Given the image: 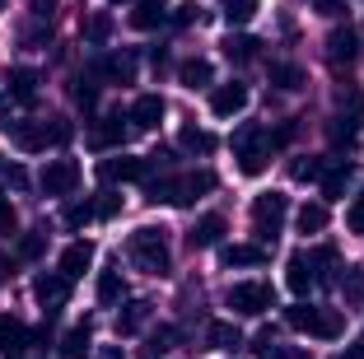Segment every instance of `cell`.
Returning <instances> with one entry per match:
<instances>
[{
  "instance_id": "cell-1",
  "label": "cell",
  "mask_w": 364,
  "mask_h": 359,
  "mask_svg": "<svg viewBox=\"0 0 364 359\" xmlns=\"http://www.w3.org/2000/svg\"><path fill=\"white\" fill-rule=\"evenodd\" d=\"M127 257L140 266V271H150V275H168V266H173V252H168V229H154V224L136 229V233L127 238Z\"/></svg>"
},
{
  "instance_id": "cell-2",
  "label": "cell",
  "mask_w": 364,
  "mask_h": 359,
  "mask_svg": "<svg viewBox=\"0 0 364 359\" xmlns=\"http://www.w3.org/2000/svg\"><path fill=\"white\" fill-rule=\"evenodd\" d=\"M215 191V173H182V178H145V196L150 201H168V205H192L196 196Z\"/></svg>"
},
{
  "instance_id": "cell-3",
  "label": "cell",
  "mask_w": 364,
  "mask_h": 359,
  "mask_svg": "<svg viewBox=\"0 0 364 359\" xmlns=\"http://www.w3.org/2000/svg\"><path fill=\"white\" fill-rule=\"evenodd\" d=\"M285 322L294 331H304V336H318V341H341V331H346V317L336 308H313V304L285 308Z\"/></svg>"
},
{
  "instance_id": "cell-4",
  "label": "cell",
  "mask_w": 364,
  "mask_h": 359,
  "mask_svg": "<svg viewBox=\"0 0 364 359\" xmlns=\"http://www.w3.org/2000/svg\"><path fill=\"white\" fill-rule=\"evenodd\" d=\"M360 131H364V94L360 89H341V107H336L327 136H332L336 149H355L360 145Z\"/></svg>"
},
{
  "instance_id": "cell-5",
  "label": "cell",
  "mask_w": 364,
  "mask_h": 359,
  "mask_svg": "<svg viewBox=\"0 0 364 359\" xmlns=\"http://www.w3.org/2000/svg\"><path fill=\"white\" fill-rule=\"evenodd\" d=\"M225 304L234 308L238 317H262L267 308H276V289H271L267 280H238V285H229Z\"/></svg>"
},
{
  "instance_id": "cell-6",
  "label": "cell",
  "mask_w": 364,
  "mask_h": 359,
  "mask_svg": "<svg viewBox=\"0 0 364 359\" xmlns=\"http://www.w3.org/2000/svg\"><path fill=\"white\" fill-rule=\"evenodd\" d=\"M234 154H238V168L247 173V178H257V173H267V159H271V136L262 127H243L234 136Z\"/></svg>"
},
{
  "instance_id": "cell-7",
  "label": "cell",
  "mask_w": 364,
  "mask_h": 359,
  "mask_svg": "<svg viewBox=\"0 0 364 359\" xmlns=\"http://www.w3.org/2000/svg\"><path fill=\"white\" fill-rule=\"evenodd\" d=\"M285 215H289V201L280 196V191H262V196H252V229H257L267 243L280 233Z\"/></svg>"
},
{
  "instance_id": "cell-8",
  "label": "cell",
  "mask_w": 364,
  "mask_h": 359,
  "mask_svg": "<svg viewBox=\"0 0 364 359\" xmlns=\"http://www.w3.org/2000/svg\"><path fill=\"white\" fill-rule=\"evenodd\" d=\"M38 187H43L47 196H70V191L80 187V164L75 159H52L43 168V178H38Z\"/></svg>"
},
{
  "instance_id": "cell-9",
  "label": "cell",
  "mask_w": 364,
  "mask_h": 359,
  "mask_svg": "<svg viewBox=\"0 0 364 359\" xmlns=\"http://www.w3.org/2000/svg\"><path fill=\"white\" fill-rule=\"evenodd\" d=\"M98 178H103V182H136V178H150V159H136V154L103 159V164H98Z\"/></svg>"
},
{
  "instance_id": "cell-10",
  "label": "cell",
  "mask_w": 364,
  "mask_h": 359,
  "mask_svg": "<svg viewBox=\"0 0 364 359\" xmlns=\"http://www.w3.org/2000/svg\"><path fill=\"white\" fill-rule=\"evenodd\" d=\"M89 75H103V80H122V85H131L136 80V56L131 52H112V56H98L94 65H89Z\"/></svg>"
},
{
  "instance_id": "cell-11",
  "label": "cell",
  "mask_w": 364,
  "mask_h": 359,
  "mask_svg": "<svg viewBox=\"0 0 364 359\" xmlns=\"http://www.w3.org/2000/svg\"><path fill=\"white\" fill-rule=\"evenodd\" d=\"M243 107H247V85L234 80V85H215L210 89V112L215 117H238Z\"/></svg>"
},
{
  "instance_id": "cell-12",
  "label": "cell",
  "mask_w": 364,
  "mask_h": 359,
  "mask_svg": "<svg viewBox=\"0 0 364 359\" xmlns=\"http://www.w3.org/2000/svg\"><path fill=\"white\" fill-rule=\"evenodd\" d=\"M10 140L19 149H28V154H38V149L52 145V122H14V127H10Z\"/></svg>"
},
{
  "instance_id": "cell-13",
  "label": "cell",
  "mask_w": 364,
  "mask_h": 359,
  "mask_svg": "<svg viewBox=\"0 0 364 359\" xmlns=\"http://www.w3.org/2000/svg\"><path fill=\"white\" fill-rule=\"evenodd\" d=\"M33 294H38V304L47 308V313H56V308L65 304V294H70V280H65L61 271H47V275H38V280H33Z\"/></svg>"
},
{
  "instance_id": "cell-14",
  "label": "cell",
  "mask_w": 364,
  "mask_h": 359,
  "mask_svg": "<svg viewBox=\"0 0 364 359\" xmlns=\"http://www.w3.org/2000/svg\"><path fill=\"white\" fill-rule=\"evenodd\" d=\"M225 229H229L225 215H215V210L201 215V220H196V229L187 233V247H192V252H201V247H215L220 238H225Z\"/></svg>"
},
{
  "instance_id": "cell-15",
  "label": "cell",
  "mask_w": 364,
  "mask_h": 359,
  "mask_svg": "<svg viewBox=\"0 0 364 359\" xmlns=\"http://www.w3.org/2000/svg\"><path fill=\"white\" fill-rule=\"evenodd\" d=\"M164 122V98L159 94H140L131 103V131H154Z\"/></svg>"
},
{
  "instance_id": "cell-16",
  "label": "cell",
  "mask_w": 364,
  "mask_h": 359,
  "mask_svg": "<svg viewBox=\"0 0 364 359\" xmlns=\"http://www.w3.org/2000/svg\"><path fill=\"white\" fill-rule=\"evenodd\" d=\"M122 122H131V112H127V117H122V112H107L103 122L94 127V145H98V149H117V145H127L131 127H122Z\"/></svg>"
},
{
  "instance_id": "cell-17",
  "label": "cell",
  "mask_w": 364,
  "mask_h": 359,
  "mask_svg": "<svg viewBox=\"0 0 364 359\" xmlns=\"http://www.w3.org/2000/svg\"><path fill=\"white\" fill-rule=\"evenodd\" d=\"M285 280H289V289H294V294H309V289L318 285L313 257L309 252H294V257H289V266H285Z\"/></svg>"
},
{
  "instance_id": "cell-18",
  "label": "cell",
  "mask_w": 364,
  "mask_h": 359,
  "mask_svg": "<svg viewBox=\"0 0 364 359\" xmlns=\"http://www.w3.org/2000/svg\"><path fill=\"white\" fill-rule=\"evenodd\" d=\"M355 52H360V33L355 28H336L332 38H327V61L332 65H350Z\"/></svg>"
},
{
  "instance_id": "cell-19",
  "label": "cell",
  "mask_w": 364,
  "mask_h": 359,
  "mask_svg": "<svg viewBox=\"0 0 364 359\" xmlns=\"http://www.w3.org/2000/svg\"><path fill=\"white\" fill-rule=\"evenodd\" d=\"M89 266H94V247H89V243H70L61 252V275H65V280H80Z\"/></svg>"
},
{
  "instance_id": "cell-20",
  "label": "cell",
  "mask_w": 364,
  "mask_h": 359,
  "mask_svg": "<svg viewBox=\"0 0 364 359\" xmlns=\"http://www.w3.org/2000/svg\"><path fill=\"white\" fill-rule=\"evenodd\" d=\"M210 80H215V70H210L205 56H187V61L178 65V85H187V89H205Z\"/></svg>"
},
{
  "instance_id": "cell-21",
  "label": "cell",
  "mask_w": 364,
  "mask_h": 359,
  "mask_svg": "<svg viewBox=\"0 0 364 359\" xmlns=\"http://www.w3.org/2000/svg\"><path fill=\"white\" fill-rule=\"evenodd\" d=\"M10 98L14 103H33L38 98V70L33 65H14L10 70Z\"/></svg>"
},
{
  "instance_id": "cell-22",
  "label": "cell",
  "mask_w": 364,
  "mask_h": 359,
  "mask_svg": "<svg viewBox=\"0 0 364 359\" xmlns=\"http://www.w3.org/2000/svg\"><path fill=\"white\" fill-rule=\"evenodd\" d=\"M89 341H94V336H89V322H80V327H70V331L61 336L56 355H61V359H85V355H89Z\"/></svg>"
},
{
  "instance_id": "cell-23",
  "label": "cell",
  "mask_w": 364,
  "mask_h": 359,
  "mask_svg": "<svg viewBox=\"0 0 364 359\" xmlns=\"http://www.w3.org/2000/svg\"><path fill=\"white\" fill-rule=\"evenodd\" d=\"M313 257V271H318V280H322V285H327V280H341V271H346V266H341V257H336V247L332 243H327V247H318V252H309Z\"/></svg>"
},
{
  "instance_id": "cell-24",
  "label": "cell",
  "mask_w": 364,
  "mask_h": 359,
  "mask_svg": "<svg viewBox=\"0 0 364 359\" xmlns=\"http://www.w3.org/2000/svg\"><path fill=\"white\" fill-rule=\"evenodd\" d=\"M159 23H164V0H140L136 10H131V28L150 33V28H159Z\"/></svg>"
},
{
  "instance_id": "cell-25",
  "label": "cell",
  "mask_w": 364,
  "mask_h": 359,
  "mask_svg": "<svg viewBox=\"0 0 364 359\" xmlns=\"http://www.w3.org/2000/svg\"><path fill=\"white\" fill-rule=\"evenodd\" d=\"M205 341H210L215 350H238L243 345V331H238L234 322H210V327H205Z\"/></svg>"
},
{
  "instance_id": "cell-26",
  "label": "cell",
  "mask_w": 364,
  "mask_h": 359,
  "mask_svg": "<svg viewBox=\"0 0 364 359\" xmlns=\"http://www.w3.org/2000/svg\"><path fill=\"white\" fill-rule=\"evenodd\" d=\"M178 145L187 149V154H215V136L201 127H182L178 131Z\"/></svg>"
},
{
  "instance_id": "cell-27",
  "label": "cell",
  "mask_w": 364,
  "mask_h": 359,
  "mask_svg": "<svg viewBox=\"0 0 364 359\" xmlns=\"http://www.w3.org/2000/svg\"><path fill=\"white\" fill-rule=\"evenodd\" d=\"M262 262H267V247H257V243L225 247V266H262Z\"/></svg>"
},
{
  "instance_id": "cell-28",
  "label": "cell",
  "mask_w": 364,
  "mask_h": 359,
  "mask_svg": "<svg viewBox=\"0 0 364 359\" xmlns=\"http://www.w3.org/2000/svg\"><path fill=\"white\" fill-rule=\"evenodd\" d=\"M257 38H247V33H229V38H225V56H229V61H238V65H243V61H252V56H257Z\"/></svg>"
},
{
  "instance_id": "cell-29",
  "label": "cell",
  "mask_w": 364,
  "mask_h": 359,
  "mask_svg": "<svg viewBox=\"0 0 364 359\" xmlns=\"http://www.w3.org/2000/svg\"><path fill=\"white\" fill-rule=\"evenodd\" d=\"M294 224H299V233H322V229H327V205H322V201H309V205H299Z\"/></svg>"
},
{
  "instance_id": "cell-30",
  "label": "cell",
  "mask_w": 364,
  "mask_h": 359,
  "mask_svg": "<svg viewBox=\"0 0 364 359\" xmlns=\"http://www.w3.org/2000/svg\"><path fill=\"white\" fill-rule=\"evenodd\" d=\"M350 164H336V168H327L322 173V196H327V201H332V196H346V187H350Z\"/></svg>"
},
{
  "instance_id": "cell-31",
  "label": "cell",
  "mask_w": 364,
  "mask_h": 359,
  "mask_svg": "<svg viewBox=\"0 0 364 359\" xmlns=\"http://www.w3.org/2000/svg\"><path fill=\"white\" fill-rule=\"evenodd\" d=\"M341 294H346V304L364 308V266H346L341 271Z\"/></svg>"
},
{
  "instance_id": "cell-32",
  "label": "cell",
  "mask_w": 364,
  "mask_h": 359,
  "mask_svg": "<svg viewBox=\"0 0 364 359\" xmlns=\"http://www.w3.org/2000/svg\"><path fill=\"white\" fill-rule=\"evenodd\" d=\"M23 341H28V331H23V322H19V317H5V313H0V350L10 355V350H19Z\"/></svg>"
},
{
  "instance_id": "cell-33",
  "label": "cell",
  "mask_w": 364,
  "mask_h": 359,
  "mask_svg": "<svg viewBox=\"0 0 364 359\" xmlns=\"http://www.w3.org/2000/svg\"><path fill=\"white\" fill-rule=\"evenodd\" d=\"M145 313H150V304H145V299H136V304H127V308H122V317H117V336H131V331H140V322H145Z\"/></svg>"
},
{
  "instance_id": "cell-34",
  "label": "cell",
  "mask_w": 364,
  "mask_h": 359,
  "mask_svg": "<svg viewBox=\"0 0 364 359\" xmlns=\"http://www.w3.org/2000/svg\"><path fill=\"white\" fill-rule=\"evenodd\" d=\"M271 85H276V89H304V70H299V65H289V61H276V65H271Z\"/></svg>"
},
{
  "instance_id": "cell-35",
  "label": "cell",
  "mask_w": 364,
  "mask_h": 359,
  "mask_svg": "<svg viewBox=\"0 0 364 359\" xmlns=\"http://www.w3.org/2000/svg\"><path fill=\"white\" fill-rule=\"evenodd\" d=\"M122 294H127V285H122L117 271H103V275H98V304H117Z\"/></svg>"
},
{
  "instance_id": "cell-36",
  "label": "cell",
  "mask_w": 364,
  "mask_h": 359,
  "mask_svg": "<svg viewBox=\"0 0 364 359\" xmlns=\"http://www.w3.org/2000/svg\"><path fill=\"white\" fill-rule=\"evenodd\" d=\"M98 215V205L94 201H75V205H65V229H85L89 220Z\"/></svg>"
},
{
  "instance_id": "cell-37",
  "label": "cell",
  "mask_w": 364,
  "mask_h": 359,
  "mask_svg": "<svg viewBox=\"0 0 364 359\" xmlns=\"http://www.w3.org/2000/svg\"><path fill=\"white\" fill-rule=\"evenodd\" d=\"M225 5V19L229 23H247L252 14H257V0H220Z\"/></svg>"
},
{
  "instance_id": "cell-38",
  "label": "cell",
  "mask_w": 364,
  "mask_h": 359,
  "mask_svg": "<svg viewBox=\"0 0 364 359\" xmlns=\"http://www.w3.org/2000/svg\"><path fill=\"white\" fill-rule=\"evenodd\" d=\"M85 38H89V43H98V47H103L107 38H112V14H94V19L85 23Z\"/></svg>"
},
{
  "instance_id": "cell-39",
  "label": "cell",
  "mask_w": 364,
  "mask_h": 359,
  "mask_svg": "<svg viewBox=\"0 0 364 359\" xmlns=\"http://www.w3.org/2000/svg\"><path fill=\"white\" fill-rule=\"evenodd\" d=\"M75 103L85 107V112H94V107H98V85H94V75H80V85H75Z\"/></svg>"
},
{
  "instance_id": "cell-40",
  "label": "cell",
  "mask_w": 364,
  "mask_h": 359,
  "mask_svg": "<svg viewBox=\"0 0 364 359\" xmlns=\"http://www.w3.org/2000/svg\"><path fill=\"white\" fill-rule=\"evenodd\" d=\"M173 341H178V327H159V331L150 336V345H145V355H150V359H159L164 350H173Z\"/></svg>"
},
{
  "instance_id": "cell-41",
  "label": "cell",
  "mask_w": 364,
  "mask_h": 359,
  "mask_svg": "<svg viewBox=\"0 0 364 359\" xmlns=\"http://www.w3.org/2000/svg\"><path fill=\"white\" fill-rule=\"evenodd\" d=\"M43 247H47V233H23V238H19V257H23V262H38Z\"/></svg>"
},
{
  "instance_id": "cell-42",
  "label": "cell",
  "mask_w": 364,
  "mask_h": 359,
  "mask_svg": "<svg viewBox=\"0 0 364 359\" xmlns=\"http://www.w3.org/2000/svg\"><path fill=\"white\" fill-rule=\"evenodd\" d=\"M289 173H294V178H299V182H313V178H322V173H327V168H322V159H299V164H294V168H289Z\"/></svg>"
},
{
  "instance_id": "cell-43",
  "label": "cell",
  "mask_w": 364,
  "mask_h": 359,
  "mask_svg": "<svg viewBox=\"0 0 364 359\" xmlns=\"http://www.w3.org/2000/svg\"><path fill=\"white\" fill-rule=\"evenodd\" d=\"M309 10L322 14V19H341V14H346V0H309Z\"/></svg>"
},
{
  "instance_id": "cell-44",
  "label": "cell",
  "mask_w": 364,
  "mask_h": 359,
  "mask_svg": "<svg viewBox=\"0 0 364 359\" xmlns=\"http://www.w3.org/2000/svg\"><path fill=\"white\" fill-rule=\"evenodd\" d=\"M346 229H350V233H364V191L350 201V210H346Z\"/></svg>"
},
{
  "instance_id": "cell-45",
  "label": "cell",
  "mask_w": 364,
  "mask_h": 359,
  "mask_svg": "<svg viewBox=\"0 0 364 359\" xmlns=\"http://www.w3.org/2000/svg\"><path fill=\"white\" fill-rule=\"evenodd\" d=\"M98 220H112V215H117L122 210V196H112V191H103V196H98Z\"/></svg>"
},
{
  "instance_id": "cell-46",
  "label": "cell",
  "mask_w": 364,
  "mask_h": 359,
  "mask_svg": "<svg viewBox=\"0 0 364 359\" xmlns=\"http://www.w3.org/2000/svg\"><path fill=\"white\" fill-rule=\"evenodd\" d=\"M289 140H294V122H285V127H276V131H271V149L289 145Z\"/></svg>"
},
{
  "instance_id": "cell-47",
  "label": "cell",
  "mask_w": 364,
  "mask_h": 359,
  "mask_svg": "<svg viewBox=\"0 0 364 359\" xmlns=\"http://www.w3.org/2000/svg\"><path fill=\"white\" fill-rule=\"evenodd\" d=\"M267 359H309V350H299V345H276Z\"/></svg>"
},
{
  "instance_id": "cell-48",
  "label": "cell",
  "mask_w": 364,
  "mask_h": 359,
  "mask_svg": "<svg viewBox=\"0 0 364 359\" xmlns=\"http://www.w3.org/2000/svg\"><path fill=\"white\" fill-rule=\"evenodd\" d=\"M0 233H14V205L0 201Z\"/></svg>"
},
{
  "instance_id": "cell-49",
  "label": "cell",
  "mask_w": 364,
  "mask_h": 359,
  "mask_svg": "<svg viewBox=\"0 0 364 359\" xmlns=\"http://www.w3.org/2000/svg\"><path fill=\"white\" fill-rule=\"evenodd\" d=\"M5 182H10V187H23V182H28V173H23L19 164H10V168H5Z\"/></svg>"
},
{
  "instance_id": "cell-50",
  "label": "cell",
  "mask_w": 364,
  "mask_h": 359,
  "mask_svg": "<svg viewBox=\"0 0 364 359\" xmlns=\"http://www.w3.org/2000/svg\"><path fill=\"white\" fill-rule=\"evenodd\" d=\"M94 359H127V350H122V345H103Z\"/></svg>"
},
{
  "instance_id": "cell-51",
  "label": "cell",
  "mask_w": 364,
  "mask_h": 359,
  "mask_svg": "<svg viewBox=\"0 0 364 359\" xmlns=\"http://www.w3.org/2000/svg\"><path fill=\"white\" fill-rule=\"evenodd\" d=\"M192 19H196V5H182V10L173 14V23H192Z\"/></svg>"
},
{
  "instance_id": "cell-52",
  "label": "cell",
  "mask_w": 364,
  "mask_h": 359,
  "mask_svg": "<svg viewBox=\"0 0 364 359\" xmlns=\"http://www.w3.org/2000/svg\"><path fill=\"white\" fill-rule=\"evenodd\" d=\"M56 10V0H33V14H52Z\"/></svg>"
},
{
  "instance_id": "cell-53",
  "label": "cell",
  "mask_w": 364,
  "mask_h": 359,
  "mask_svg": "<svg viewBox=\"0 0 364 359\" xmlns=\"http://www.w3.org/2000/svg\"><path fill=\"white\" fill-rule=\"evenodd\" d=\"M5 275H10V262H5V257H0V285H5Z\"/></svg>"
},
{
  "instance_id": "cell-54",
  "label": "cell",
  "mask_w": 364,
  "mask_h": 359,
  "mask_svg": "<svg viewBox=\"0 0 364 359\" xmlns=\"http://www.w3.org/2000/svg\"><path fill=\"white\" fill-rule=\"evenodd\" d=\"M350 359H364V336H360V345H355V350H350Z\"/></svg>"
},
{
  "instance_id": "cell-55",
  "label": "cell",
  "mask_w": 364,
  "mask_h": 359,
  "mask_svg": "<svg viewBox=\"0 0 364 359\" xmlns=\"http://www.w3.org/2000/svg\"><path fill=\"white\" fill-rule=\"evenodd\" d=\"M346 359H350V355H346Z\"/></svg>"
}]
</instances>
